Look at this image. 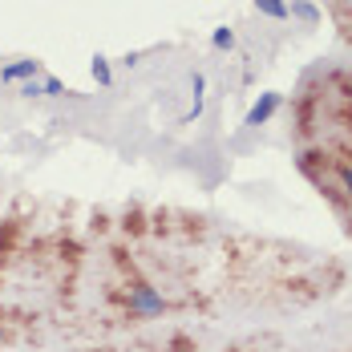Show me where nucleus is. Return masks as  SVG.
<instances>
[{
    "mask_svg": "<svg viewBox=\"0 0 352 352\" xmlns=\"http://www.w3.org/2000/svg\"><path fill=\"white\" fill-rule=\"evenodd\" d=\"M332 21L344 41H352V0H332Z\"/></svg>",
    "mask_w": 352,
    "mask_h": 352,
    "instance_id": "6",
    "label": "nucleus"
},
{
    "mask_svg": "<svg viewBox=\"0 0 352 352\" xmlns=\"http://www.w3.org/2000/svg\"><path fill=\"white\" fill-rule=\"evenodd\" d=\"M296 166L320 190V199L332 207L344 235L352 239V150H344V146H304L296 154Z\"/></svg>",
    "mask_w": 352,
    "mask_h": 352,
    "instance_id": "2",
    "label": "nucleus"
},
{
    "mask_svg": "<svg viewBox=\"0 0 352 352\" xmlns=\"http://www.w3.org/2000/svg\"><path fill=\"white\" fill-rule=\"evenodd\" d=\"M235 352H243V349H235Z\"/></svg>",
    "mask_w": 352,
    "mask_h": 352,
    "instance_id": "13",
    "label": "nucleus"
},
{
    "mask_svg": "<svg viewBox=\"0 0 352 352\" xmlns=\"http://www.w3.org/2000/svg\"><path fill=\"white\" fill-rule=\"evenodd\" d=\"M296 134L308 146L352 150V69L316 73L296 98Z\"/></svg>",
    "mask_w": 352,
    "mask_h": 352,
    "instance_id": "1",
    "label": "nucleus"
},
{
    "mask_svg": "<svg viewBox=\"0 0 352 352\" xmlns=\"http://www.w3.org/2000/svg\"><path fill=\"white\" fill-rule=\"evenodd\" d=\"M166 304H162V296L150 287V283H134L130 292H126V312L130 316H158Z\"/></svg>",
    "mask_w": 352,
    "mask_h": 352,
    "instance_id": "3",
    "label": "nucleus"
},
{
    "mask_svg": "<svg viewBox=\"0 0 352 352\" xmlns=\"http://www.w3.org/2000/svg\"><path fill=\"white\" fill-rule=\"evenodd\" d=\"M126 231H130V235H142V231H146V223H142V211H130V214H126Z\"/></svg>",
    "mask_w": 352,
    "mask_h": 352,
    "instance_id": "10",
    "label": "nucleus"
},
{
    "mask_svg": "<svg viewBox=\"0 0 352 352\" xmlns=\"http://www.w3.org/2000/svg\"><path fill=\"white\" fill-rule=\"evenodd\" d=\"M231 41H235L231 29H219V33H214V45H219V49H231Z\"/></svg>",
    "mask_w": 352,
    "mask_h": 352,
    "instance_id": "11",
    "label": "nucleus"
},
{
    "mask_svg": "<svg viewBox=\"0 0 352 352\" xmlns=\"http://www.w3.org/2000/svg\"><path fill=\"white\" fill-rule=\"evenodd\" d=\"M276 109H280V94H263V98L251 106V113H247V126H263Z\"/></svg>",
    "mask_w": 352,
    "mask_h": 352,
    "instance_id": "5",
    "label": "nucleus"
},
{
    "mask_svg": "<svg viewBox=\"0 0 352 352\" xmlns=\"http://www.w3.org/2000/svg\"><path fill=\"white\" fill-rule=\"evenodd\" d=\"M16 336H21V324L8 316V312H0V344H12Z\"/></svg>",
    "mask_w": 352,
    "mask_h": 352,
    "instance_id": "7",
    "label": "nucleus"
},
{
    "mask_svg": "<svg viewBox=\"0 0 352 352\" xmlns=\"http://www.w3.org/2000/svg\"><path fill=\"white\" fill-rule=\"evenodd\" d=\"M296 12H300V16H308V21H316V8H312V4H296Z\"/></svg>",
    "mask_w": 352,
    "mask_h": 352,
    "instance_id": "12",
    "label": "nucleus"
},
{
    "mask_svg": "<svg viewBox=\"0 0 352 352\" xmlns=\"http://www.w3.org/2000/svg\"><path fill=\"white\" fill-rule=\"evenodd\" d=\"M21 239H25V227H21L16 219H4V223H0V263H12V259H16Z\"/></svg>",
    "mask_w": 352,
    "mask_h": 352,
    "instance_id": "4",
    "label": "nucleus"
},
{
    "mask_svg": "<svg viewBox=\"0 0 352 352\" xmlns=\"http://www.w3.org/2000/svg\"><path fill=\"white\" fill-rule=\"evenodd\" d=\"M255 4H259V8H263V12H267V16H276V21H283V16H287V12H292V8H287V4H283V0H255Z\"/></svg>",
    "mask_w": 352,
    "mask_h": 352,
    "instance_id": "8",
    "label": "nucleus"
},
{
    "mask_svg": "<svg viewBox=\"0 0 352 352\" xmlns=\"http://www.w3.org/2000/svg\"><path fill=\"white\" fill-rule=\"evenodd\" d=\"M36 73V61H21V65H12V69H4V81H16V77H29Z\"/></svg>",
    "mask_w": 352,
    "mask_h": 352,
    "instance_id": "9",
    "label": "nucleus"
}]
</instances>
